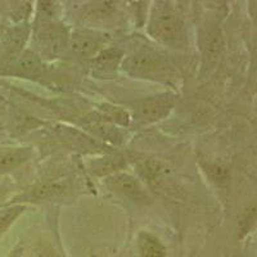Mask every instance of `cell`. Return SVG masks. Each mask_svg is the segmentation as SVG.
Here are the masks:
<instances>
[{"mask_svg": "<svg viewBox=\"0 0 257 257\" xmlns=\"http://www.w3.org/2000/svg\"><path fill=\"white\" fill-rule=\"evenodd\" d=\"M21 211H22V207H13L0 215V234L8 229L9 225L12 224L13 220L20 215Z\"/></svg>", "mask_w": 257, "mask_h": 257, "instance_id": "13", "label": "cell"}, {"mask_svg": "<svg viewBox=\"0 0 257 257\" xmlns=\"http://www.w3.org/2000/svg\"><path fill=\"white\" fill-rule=\"evenodd\" d=\"M18 67L22 72L25 73H36L40 70L41 64L38 57L32 53H25L24 56L21 57L20 62H18Z\"/></svg>", "mask_w": 257, "mask_h": 257, "instance_id": "9", "label": "cell"}, {"mask_svg": "<svg viewBox=\"0 0 257 257\" xmlns=\"http://www.w3.org/2000/svg\"><path fill=\"white\" fill-rule=\"evenodd\" d=\"M29 158L26 149H15L9 152L0 153V170H8L18 166Z\"/></svg>", "mask_w": 257, "mask_h": 257, "instance_id": "7", "label": "cell"}, {"mask_svg": "<svg viewBox=\"0 0 257 257\" xmlns=\"http://www.w3.org/2000/svg\"><path fill=\"white\" fill-rule=\"evenodd\" d=\"M66 190V185L59 183H44L32 190V197L36 199H47L58 196Z\"/></svg>", "mask_w": 257, "mask_h": 257, "instance_id": "8", "label": "cell"}, {"mask_svg": "<svg viewBox=\"0 0 257 257\" xmlns=\"http://www.w3.org/2000/svg\"><path fill=\"white\" fill-rule=\"evenodd\" d=\"M121 54L117 50H105L102 56L98 57L96 63L99 68H114L117 66V62L120 59Z\"/></svg>", "mask_w": 257, "mask_h": 257, "instance_id": "11", "label": "cell"}, {"mask_svg": "<svg viewBox=\"0 0 257 257\" xmlns=\"http://www.w3.org/2000/svg\"><path fill=\"white\" fill-rule=\"evenodd\" d=\"M149 30L153 38L164 44L179 45L184 40L183 24L174 9L167 4L156 8Z\"/></svg>", "mask_w": 257, "mask_h": 257, "instance_id": "1", "label": "cell"}, {"mask_svg": "<svg viewBox=\"0 0 257 257\" xmlns=\"http://www.w3.org/2000/svg\"><path fill=\"white\" fill-rule=\"evenodd\" d=\"M103 40L89 32H77L71 38V47L79 56H93L100 49Z\"/></svg>", "mask_w": 257, "mask_h": 257, "instance_id": "5", "label": "cell"}, {"mask_svg": "<svg viewBox=\"0 0 257 257\" xmlns=\"http://www.w3.org/2000/svg\"><path fill=\"white\" fill-rule=\"evenodd\" d=\"M207 171L212 180L217 184H226L229 181V171L228 169L222 165L212 164L207 166Z\"/></svg>", "mask_w": 257, "mask_h": 257, "instance_id": "10", "label": "cell"}, {"mask_svg": "<svg viewBox=\"0 0 257 257\" xmlns=\"http://www.w3.org/2000/svg\"><path fill=\"white\" fill-rule=\"evenodd\" d=\"M139 249L142 257H165V247L160 240L148 233H142L139 237Z\"/></svg>", "mask_w": 257, "mask_h": 257, "instance_id": "6", "label": "cell"}, {"mask_svg": "<svg viewBox=\"0 0 257 257\" xmlns=\"http://www.w3.org/2000/svg\"><path fill=\"white\" fill-rule=\"evenodd\" d=\"M164 67V62L152 53H139L125 61V68L133 75H149Z\"/></svg>", "mask_w": 257, "mask_h": 257, "instance_id": "3", "label": "cell"}, {"mask_svg": "<svg viewBox=\"0 0 257 257\" xmlns=\"http://www.w3.org/2000/svg\"><path fill=\"white\" fill-rule=\"evenodd\" d=\"M173 108V99L170 98H157V99L146 100L138 105V113L142 118L148 121H156L162 118Z\"/></svg>", "mask_w": 257, "mask_h": 257, "instance_id": "4", "label": "cell"}, {"mask_svg": "<svg viewBox=\"0 0 257 257\" xmlns=\"http://www.w3.org/2000/svg\"><path fill=\"white\" fill-rule=\"evenodd\" d=\"M102 111L104 112V114L111 120L116 121L118 123H122L126 125L128 122V114L127 112L123 111V109L118 108V107H112V105H104L102 108Z\"/></svg>", "mask_w": 257, "mask_h": 257, "instance_id": "12", "label": "cell"}, {"mask_svg": "<svg viewBox=\"0 0 257 257\" xmlns=\"http://www.w3.org/2000/svg\"><path fill=\"white\" fill-rule=\"evenodd\" d=\"M107 185L113 192L118 193L120 196L130 198L134 202L144 203L146 201H149L148 194L144 192L141 183L127 174H117V175L111 176L107 180Z\"/></svg>", "mask_w": 257, "mask_h": 257, "instance_id": "2", "label": "cell"}]
</instances>
